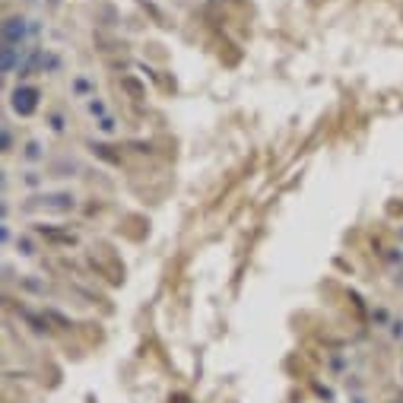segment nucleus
<instances>
[{"instance_id":"obj_3","label":"nucleus","mask_w":403,"mask_h":403,"mask_svg":"<svg viewBox=\"0 0 403 403\" xmlns=\"http://www.w3.org/2000/svg\"><path fill=\"white\" fill-rule=\"evenodd\" d=\"M19 64V48H7L3 45V54H0V70L3 74H13V67Z\"/></svg>"},{"instance_id":"obj_5","label":"nucleus","mask_w":403,"mask_h":403,"mask_svg":"<svg viewBox=\"0 0 403 403\" xmlns=\"http://www.w3.org/2000/svg\"><path fill=\"white\" fill-rule=\"evenodd\" d=\"M25 156H29V159H39V143H29V149H25Z\"/></svg>"},{"instance_id":"obj_2","label":"nucleus","mask_w":403,"mask_h":403,"mask_svg":"<svg viewBox=\"0 0 403 403\" xmlns=\"http://www.w3.org/2000/svg\"><path fill=\"white\" fill-rule=\"evenodd\" d=\"M25 32H29V25H25L23 17H10L7 23H3V45L7 48H19L25 39Z\"/></svg>"},{"instance_id":"obj_4","label":"nucleus","mask_w":403,"mask_h":403,"mask_svg":"<svg viewBox=\"0 0 403 403\" xmlns=\"http://www.w3.org/2000/svg\"><path fill=\"white\" fill-rule=\"evenodd\" d=\"M39 64H41V51H32V54H29V61L19 67V74H23V76L35 74V70H39Z\"/></svg>"},{"instance_id":"obj_1","label":"nucleus","mask_w":403,"mask_h":403,"mask_svg":"<svg viewBox=\"0 0 403 403\" xmlns=\"http://www.w3.org/2000/svg\"><path fill=\"white\" fill-rule=\"evenodd\" d=\"M10 105H13V111L23 118L35 115V108H39V89H35V86H19V89H13Z\"/></svg>"}]
</instances>
